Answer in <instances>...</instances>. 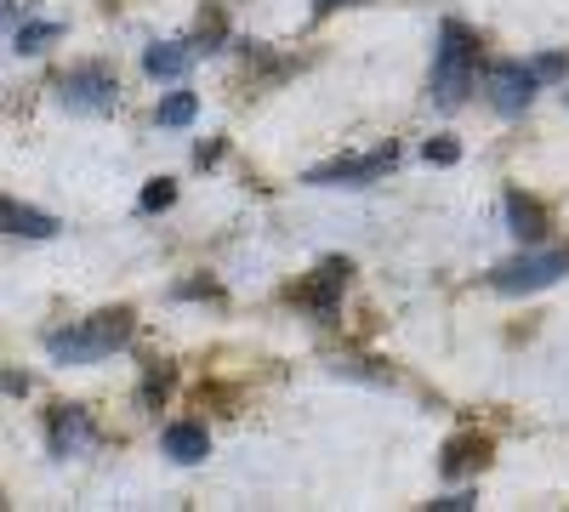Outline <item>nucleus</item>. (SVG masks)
Wrapping results in <instances>:
<instances>
[{
	"label": "nucleus",
	"mask_w": 569,
	"mask_h": 512,
	"mask_svg": "<svg viewBox=\"0 0 569 512\" xmlns=\"http://www.w3.org/2000/svg\"><path fill=\"white\" fill-rule=\"evenodd\" d=\"M126 337H131V313L114 308V313H91L86 324H74V331H52L46 337V353H52L58 364H91V359L126 348Z\"/></svg>",
	"instance_id": "nucleus-1"
},
{
	"label": "nucleus",
	"mask_w": 569,
	"mask_h": 512,
	"mask_svg": "<svg viewBox=\"0 0 569 512\" xmlns=\"http://www.w3.org/2000/svg\"><path fill=\"white\" fill-rule=\"evenodd\" d=\"M472 74H479V46H472V34L461 23H445L439 58H433V103L461 109V98L472 91Z\"/></svg>",
	"instance_id": "nucleus-2"
},
{
	"label": "nucleus",
	"mask_w": 569,
	"mask_h": 512,
	"mask_svg": "<svg viewBox=\"0 0 569 512\" xmlns=\"http://www.w3.org/2000/svg\"><path fill=\"white\" fill-rule=\"evenodd\" d=\"M569 273V251H525V257H512L490 273V285L501 297H530V291H547L558 285V279Z\"/></svg>",
	"instance_id": "nucleus-3"
},
{
	"label": "nucleus",
	"mask_w": 569,
	"mask_h": 512,
	"mask_svg": "<svg viewBox=\"0 0 569 512\" xmlns=\"http://www.w3.org/2000/svg\"><path fill=\"white\" fill-rule=\"evenodd\" d=\"M58 98H63V109L69 114H109L114 109V98H120V86H114V74L109 69H74V74H63L58 80Z\"/></svg>",
	"instance_id": "nucleus-4"
},
{
	"label": "nucleus",
	"mask_w": 569,
	"mask_h": 512,
	"mask_svg": "<svg viewBox=\"0 0 569 512\" xmlns=\"http://www.w3.org/2000/svg\"><path fill=\"white\" fill-rule=\"evenodd\" d=\"M536 86H541V80H536L525 63H490V69H485V98H490L496 114H525L530 98H536Z\"/></svg>",
	"instance_id": "nucleus-5"
},
{
	"label": "nucleus",
	"mask_w": 569,
	"mask_h": 512,
	"mask_svg": "<svg viewBox=\"0 0 569 512\" xmlns=\"http://www.w3.org/2000/svg\"><path fill=\"white\" fill-rule=\"evenodd\" d=\"M393 160H399V149L388 143V149H376V154H365V160H330V165H313L308 182H313V189H359V182L388 177Z\"/></svg>",
	"instance_id": "nucleus-6"
},
{
	"label": "nucleus",
	"mask_w": 569,
	"mask_h": 512,
	"mask_svg": "<svg viewBox=\"0 0 569 512\" xmlns=\"http://www.w3.org/2000/svg\"><path fill=\"white\" fill-rule=\"evenodd\" d=\"M342 285H348V262H325V268L308 279V285L297 291V302H302V308H313L319 319H330V313H337Z\"/></svg>",
	"instance_id": "nucleus-7"
},
{
	"label": "nucleus",
	"mask_w": 569,
	"mask_h": 512,
	"mask_svg": "<svg viewBox=\"0 0 569 512\" xmlns=\"http://www.w3.org/2000/svg\"><path fill=\"white\" fill-rule=\"evenodd\" d=\"M0 228H7V234H23V240H52V234H58V217H46V211H34V205L0 200Z\"/></svg>",
	"instance_id": "nucleus-8"
},
{
	"label": "nucleus",
	"mask_w": 569,
	"mask_h": 512,
	"mask_svg": "<svg viewBox=\"0 0 569 512\" xmlns=\"http://www.w3.org/2000/svg\"><path fill=\"white\" fill-rule=\"evenodd\" d=\"M91 444V422L80 410H69V404H58L52 410V455H74V450H86Z\"/></svg>",
	"instance_id": "nucleus-9"
},
{
	"label": "nucleus",
	"mask_w": 569,
	"mask_h": 512,
	"mask_svg": "<svg viewBox=\"0 0 569 512\" xmlns=\"http://www.w3.org/2000/svg\"><path fill=\"white\" fill-rule=\"evenodd\" d=\"M200 52H194V40H171V46H149V52H142V69H149L154 80H177V74H188V63H194Z\"/></svg>",
	"instance_id": "nucleus-10"
},
{
	"label": "nucleus",
	"mask_w": 569,
	"mask_h": 512,
	"mask_svg": "<svg viewBox=\"0 0 569 512\" xmlns=\"http://www.w3.org/2000/svg\"><path fill=\"white\" fill-rule=\"evenodd\" d=\"M166 455H171V461H182V468L206 461V455H211L206 428H194V422H171V428H166Z\"/></svg>",
	"instance_id": "nucleus-11"
},
{
	"label": "nucleus",
	"mask_w": 569,
	"mask_h": 512,
	"mask_svg": "<svg viewBox=\"0 0 569 512\" xmlns=\"http://www.w3.org/2000/svg\"><path fill=\"white\" fill-rule=\"evenodd\" d=\"M507 222H512V234L525 240V245H536L547 234V211L536 200H525V194H507Z\"/></svg>",
	"instance_id": "nucleus-12"
},
{
	"label": "nucleus",
	"mask_w": 569,
	"mask_h": 512,
	"mask_svg": "<svg viewBox=\"0 0 569 512\" xmlns=\"http://www.w3.org/2000/svg\"><path fill=\"white\" fill-rule=\"evenodd\" d=\"M485 455H490L485 439H450V450H445V473L461 479V473H472V468H485Z\"/></svg>",
	"instance_id": "nucleus-13"
},
{
	"label": "nucleus",
	"mask_w": 569,
	"mask_h": 512,
	"mask_svg": "<svg viewBox=\"0 0 569 512\" xmlns=\"http://www.w3.org/2000/svg\"><path fill=\"white\" fill-rule=\"evenodd\" d=\"M194 109H200L194 91H171V98L154 109V120H160V126H188V120H194Z\"/></svg>",
	"instance_id": "nucleus-14"
},
{
	"label": "nucleus",
	"mask_w": 569,
	"mask_h": 512,
	"mask_svg": "<svg viewBox=\"0 0 569 512\" xmlns=\"http://www.w3.org/2000/svg\"><path fill=\"white\" fill-rule=\"evenodd\" d=\"M58 34H63V23H23L12 46H18V52H46V46H52Z\"/></svg>",
	"instance_id": "nucleus-15"
},
{
	"label": "nucleus",
	"mask_w": 569,
	"mask_h": 512,
	"mask_svg": "<svg viewBox=\"0 0 569 512\" xmlns=\"http://www.w3.org/2000/svg\"><path fill=\"white\" fill-rule=\"evenodd\" d=\"M171 200H177V182H166V177H154V182H149V189H142V200H137V205H142V211H166Z\"/></svg>",
	"instance_id": "nucleus-16"
},
{
	"label": "nucleus",
	"mask_w": 569,
	"mask_h": 512,
	"mask_svg": "<svg viewBox=\"0 0 569 512\" xmlns=\"http://www.w3.org/2000/svg\"><path fill=\"white\" fill-rule=\"evenodd\" d=\"M530 74H536V80H563V74H569V58H563V52H541V58L530 63Z\"/></svg>",
	"instance_id": "nucleus-17"
},
{
	"label": "nucleus",
	"mask_w": 569,
	"mask_h": 512,
	"mask_svg": "<svg viewBox=\"0 0 569 512\" xmlns=\"http://www.w3.org/2000/svg\"><path fill=\"white\" fill-rule=\"evenodd\" d=\"M427 160H433V165H456V160H461V149L450 143V137H433V143H427Z\"/></svg>",
	"instance_id": "nucleus-18"
},
{
	"label": "nucleus",
	"mask_w": 569,
	"mask_h": 512,
	"mask_svg": "<svg viewBox=\"0 0 569 512\" xmlns=\"http://www.w3.org/2000/svg\"><path fill=\"white\" fill-rule=\"evenodd\" d=\"M467 506H479L472 495H445V501H433V512H467Z\"/></svg>",
	"instance_id": "nucleus-19"
},
{
	"label": "nucleus",
	"mask_w": 569,
	"mask_h": 512,
	"mask_svg": "<svg viewBox=\"0 0 569 512\" xmlns=\"http://www.w3.org/2000/svg\"><path fill=\"white\" fill-rule=\"evenodd\" d=\"M0 393H29V377H12L7 370V377H0Z\"/></svg>",
	"instance_id": "nucleus-20"
},
{
	"label": "nucleus",
	"mask_w": 569,
	"mask_h": 512,
	"mask_svg": "<svg viewBox=\"0 0 569 512\" xmlns=\"http://www.w3.org/2000/svg\"><path fill=\"white\" fill-rule=\"evenodd\" d=\"M337 7H353V0H313V18H330Z\"/></svg>",
	"instance_id": "nucleus-21"
}]
</instances>
